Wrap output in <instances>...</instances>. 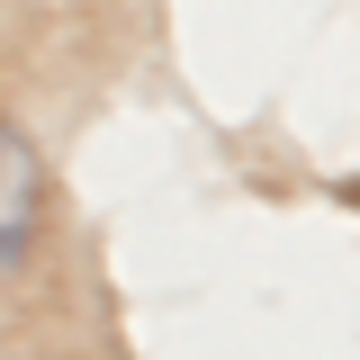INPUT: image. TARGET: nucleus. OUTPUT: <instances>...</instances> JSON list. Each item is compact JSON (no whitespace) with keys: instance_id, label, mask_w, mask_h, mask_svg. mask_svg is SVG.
<instances>
[{"instance_id":"f257e3e1","label":"nucleus","mask_w":360,"mask_h":360,"mask_svg":"<svg viewBox=\"0 0 360 360\" xmlns=\"http://www.w3.org/2000/svg\"><path fill=\"white\" fill-rule=\"evenodd\" d=\"M37 234H45V153L27 127L0 117V279L27 270Z\"/></svg>"}]
</instances>
